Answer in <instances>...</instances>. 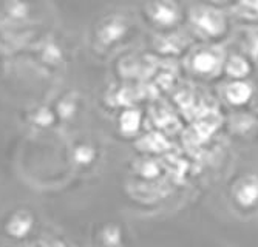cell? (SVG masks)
Wrapping results in <instances>:
<instances>
[{
    "label": "cell",
    "instance_id": "cell-5",
    "mask_svg": "<svg viewBox=\"0 0 258 247\" xmlns=\"http://www.w3.org/2000/svg\"><path fill=\"white\" fill-rule=\"evenodd\" d=\"M125 33V25L119 20H111L110 24H107L102 30H101V39L104 43H110L118 40L122 34Z\"/></svg>",
    "mask_w": 258,
    "mask_h": 247
},
{
    "label": "cell",
    "instance_id": "cell-2",
    "mask_svg": "<svg viewBox=\"0 0 258 247\" xmlns=\"http://www.w3.org/2000/svg\"><path fill=\"white\" fill-rule=\"evenodd\" d=\"M235 198L243 207H250L258 201V178L249 176L243 179L235 190Z\"/></svg>",
    "mask_w": 258,
    "mask_h": 247
},
{
    "label": "cell",
    "instance_id": "cell-14",
    "mask_svg": "<svg viewBox=\"0 0 258 247\" xmlns=\"http://www.w3.org/2000/svg\"><path fill=\"white\" fill-rule=\"evenodd\" d=\"M34 121H36L39 125H42V127L50 125V124L53 122V115H51V111L45 110V108L39 110V111H37V115H36V119H34Z\"/></svg>",
    "mask_w": 258,
    "mask_h": 247
},
{
    "label": "cell",
    "instance_id": "cell-13",
    "mask_svg": "<svg viewBox=\"0 0 258 247\" xmlns=\"http://www.w3.org/2000/svg\"><path fill=\"white\" fill-rule=\"evenodd\" d=\"M141 173H143V176H144V178H147V179H153V178H156V176L159 175V167H158V164H156V162H153V161H147V162H144V164H143V169H141Z\"/></svg>",
    "mask_w": 258,
    "mask_h": 247
},
{
    "label": "cell",
    "instance_id": "cell-6",
    "mask_svg": "<svg viewBox=\"0 0 258 247\" xmlns=\"http://www.w3.org/2000/svg\"><path fill=\"white\" fill-rule=\"evenodd\" d=\"M153 17H155V20H158L159 24H162V25L173 24V22L176 20V8L173 5H170V4H159L155 8Z\"/></svg>",
    "mask_w": 258,
    "mask_h": 247
},
{
    "label": "cell",
    "instance_id": "cell-15",
    "mask_svg": "<svg viewBox=\"0 0 258 247\" xmlns=\"http://www.w3.org/2000/svg\"><path fill=\"white\" fill-rule=\"evenodd\" d=\"M40 247H73V245H70L68 242L56 239V238H48V239L40 241Z\"/></svg>",
    "mask_w": 258,
    "mask_h": 247
},
{
    "label": "cell",
    "instance_id": "cell-16",
    "mask_svg": "<svg viewBox=\"0 0 258 247\" xmlns=\"http://www.w3.org/2000/svg\"><path fill=\"white\" fill-rule=\"evenodd\" d=\"M253 45H255V47L252 48V53L256 56V54H258V39H255V40H253Z\"/></svg>",
    "mask_w": 258,
    "mask_h": 247
},
{
    "label": "cell",
    "instance_id": "cell-11",
    "mask_svg": "<svg viewBox=\"0 0 258 247\" xmlns=\"http://www.w3.org/2000/svg\"><path fill=\"white\" fill-rule=\"evenodd\" d=\"M227 71L232 76L241 77L247 73V63L241 57H233V59H230V62L227 65Z\"/></svg>",
    "mask_w": 258,
    "mask_h": 247
},
{
    "label": "cell",
    "instance_id": "cell-1",
    "mask_svg": "<svg viewBox=\"0 0 258 247\" xmlns=\"http://www.w3.org/2000/svg\"><path fill=\"white\" fill-rule=\"evenodd\" d=\"M34 226V219L30 213L27 212H17L16 215H13L8 222H7V232L10 236L20 239V238H25L31 229Z\"/></svg>",
    "mask_w": 258,
    "mask_h": 247
},
{
    "label": "cell",
    "instance_id": "cell-3",
    "mask_svg": "<svg viewBox=\"0 0 258 247\" xmlns=\"http://www.w3.org/2000/svg\"><path fill=\"white\" fill-rule=\"evenodd\" d=\"M197 22L204 31L210 34H218L223 31V17L215 11H203Z\"/></svg>",
    "mask_w": 258,
    "mask_h": 247
},
{
    "label": "cell",
    "instance_id": "cell-8",
    "mask_svg": "<svg viewBox=\"0 0 258 247\" xmlns=\"http://www.w3.org/2000/svg\"><path fill=\"white\" fill-rule=\"evenodd\" d=\"M95 158H96V151L90 145H79V147L75 148L73 159L79 166H88V164H91L93 161H95Z\"/></svg>",
    "mask_w": 258,
    "mask_h": 247
},
{
    "label": "cell",
    "instance_id": "cell-9",
    "mask_svg": "<svg viewBox=\"0 0 258 247\" xmlns=\"http://www.w3.org/2000/svg\"><path fill=\"white\" fill-rule=\"evenodd\" d=\"M102 241L107 247H119L122 241V235L119 227L116 226H107L102 230Z\"/></svg>",
    "mask_w": 258,
    "mask_h": 247
},
{
    "label": "cell",
    "instance_id": "cell-12",
    "mask_svg": "<svg viewBox=\"0 0 258 247\" xmlns=\"http://www.w3.org/2000/svg\"><path fill=\"white\" fill-rule=\"evenodd\" d=\"M10 14L16 19H23V17H27L28 14V7L25 4H22V2H13L8 8Z\"/></svg>",
    "mask_w": 258,
    "mask_h": 247
},
{
    "label": "cell",
    "instance_id": "cell-10",
    "mask_svg": "<svg viewBox=\"0 0 258 247\" xmlns=\"http://www.w3.org/2000/svg\"><path fill=\"white\" fill-rule=\"evenodd\" d=\"M195 63V68L201 73H209V71H212L215 68V57L212 54H209V53H201L195 57L194 60Z\"/></svg>",
    "mask_w": 258,
    "mask_h": 247
},
{
    "label": "cell",
    "instance_id": "cell-7",
    "mask_svg": "<svg viewBox=\"0 0 258 247\" xmlns=\"http://www.w3.org/2000/svg\"><path fill=\"white\" fill-rule=\"evenodd\" d=\"M141 125V115L139 111H135V110H128L125 113L121 116V128L124 133L127 134H132V133H136L138 128Z\"/></svg>",
    "mask_w": 258,
    "mask_h": 247
},
{
    "label": "cell",
    "instance_id": "cell-4",
    "mask_svg": "<svg viewBox=\"0 0 258 247\" xmlns=\"http://www.w3.org/2000/svg\"><path fill=\"white\" fill-rule=\"evenodd\" d=\"M226 95L232 104H244L246 101H249V98L252 95V90L244 82H235L227 87Z\"/></svg>",
    "mask_w": 258,
    "mask_h": 247
}]
</instances>
